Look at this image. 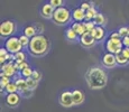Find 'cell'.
I'll return each instance as SVG.
<instances>
[{
	"mask_svg": "<svg viewBox=\"0 0 129 112\" xmlns=\"http://www.w3.org/2000/svg\"><path fill=\"white\" fill-rule=\"evenodd\" d=\"M85 81L92 90H100L105 88L108 82V75L106 71L100 66H92L86 71Z\"/></svg>",
	"mask_w": 129,
	"mask_h": 112,
	"instance_id": "cell-1",
	"label": "cell"
},
{
	"mask_svg": "<svg viewBox=\"0 0 129 112\" xmlns=\"http://www.w3.org/2000/svg\"><path fill=\"white\" fill-rule=\"evenodd\" d=\"M48 49H49V41L46 36L38 34L30 39L28 51L33 56L36 57L44 56L48 52Z\"/></svg>",
	"mask_w": 129,
	"mask_h": 112,
	"instance_id": "cell-2",
	"label": "cell"
},
{
	"mask_svg": "<svg viewBox=\"0 0 129 112\" xmlns=\"http://www.w3.org/2000/svg\"><path fill=\"white\" fill-rule=\"evenodd\" d=\"M72 18V12L69 10L66 7H61V8L55 9L53 15V20L57 25H64L68 24Z\"/></svg>",
	"mask_w": 129,
	"mask_h": 112,
	"instance_id": "cell-3",
	"label": "cell"
},
{
	"mask_svg": "<svg viewBox=\"0 0 129 112\" xmlns=\"http://www.w3.org/2000/svg\"><path fill=\"white\" fill-rule=\"evenodd\" d=\"M5 48L8 51L9 54H14V55L21 52L23 46H21L20 42H19V37L11 36L9 38H7L6 42H5Z\"/></svg>",
	"mask_w": 129,
	"mask_h": 112,
	"instance_id": "cell-4",
	"label": "cell"
},
{
	"mask_svg": "<svg viewBox=\"0 0 129 112\" xmlns=\"http://www.w3.org/2000/svg\"><path fill=\"white\" fill-rule=\"evenodd\" d=\"M122 39L121 38H109L106 43V48L108 53L117 55L122 52Z\"/></svg>",
	"mask_w": 129,
	"mask_h": 112,
	"instance_id": "cell-5",
	"label": "cell"
},
{
	"mask_svg": "<svg viewBox=\"0 0 129 112\" xmlns=\"http://www.w3.org/2000/svg\"><path fill=\"white\" fill-rule=\"evenodd\" d=\"M16 33V24L12 20H5L0 26V34L2 37H11L12 34Z\"/></svg>",
	"mask_w": 129,
	"mask_h": 112,
	"instance_id": "cell-6",
	"label": "cell"
},
{
	"mask_svg": "<svg viewBox=\"0 0 129 112\" xmlns=\"http://www.w3.org/2000/svg\"><path fill=\"white\" fill-rule=\"evenodd\" d=\"M58 102L62 106L65 108H71L72 105H74L73 103V96H72V91H64L61 93L58 98Z\"/></svg>",
	"mask_w": 129,
	"mask_h": 112,
	"instance_id": "cell-7",
	"label": "cell"
},
{
	"mask_svg": "<svg viewBox=\"0 0 129 112\" xmlns=\"http://www.w3.org/2000/svg\"><path fill=\"white\" fill-rule=\"evenodd\" d=\"M79 41H80V44L82 45L83 47H85V48H90V47L94 46V44L96 43V41L93 38L91 33H85L84 35H82V36L79 38Z\"/></svg>",
	"mask_w": 129,
	"mask_h": 112,
	"instance_id": "cell-8",
	"label": "cell"
},
{
	"mask_svg": "<svg viewBox=\"0 0 129 112\" xmlns=\"http://www.w3.org/2000/svg\"><path fill=\"white\" fill-rule=\"evenodd\" d=\"M1 73H4L6 78H10V76L16 75L17 69L15 67V62H8V63L4 64L1 66Z\"/></svg>",
	"mask_w": 129,
	"mask_h": 112,
	"instance_id": "cell-9",
	"label": "cell"
},
{
	"mask_svg": "<svg viewBox=\"0 0 129 112\" xmlns=\"http://www.w3.org/2000/svg\"><path fill=\"white\" fill-rule=\"evenodd\" d=\"M102 65L109 68H112L117 65V59H116V55L110 53H107L102 57Z\"/></svg>",
	"mask_w": 129,
	"mask_h": 112,
	"instance_id": "cell-10",
	"label": "cell"
},
{
	"mask_svg": "<svg viewBox=\"0 0 129 112\" xmlns=\"http://www.w3.org/2000/svg\"><path fill=\"white\" fill-rule=\"evenodd\" d=\"M54 11H55V8H54V7L52 6L49 2H48V4L43 5V6H42V8H41V14H42V16H43L44 18H46V19L53 18Z\"/></svg>",
	"mask_w": 129,
	"mask_h": 112,
	"instance_id": "cell-11",
	"label": "cell"
},
{
	"mask_svg": "<svg viewBox=\"0 0 129 112\" xmlns=\"http://www.w3.org/2000/svg\"><path fill=\"white\" fill-rule=\"evenodd\" d=\"M19 101H20V96L18 95V93H11V94H7L6 96V103L8 106H11V108H15L19 104Z\"/></svg>",
	"mask_w": 129,
	"mask_h": 112,
	"instance_id": "cell-12",
	"label": "cell"
},
{
	"mask_svg": "<svg viewBox=\"0 0 129 112\" xmlns=\"http://www.w3.org/2000/svg\"><path fill=\"white\" fill-rule=\"evenodd\" d=\"M91 35H92L93 38L95 39L96 42L102 41V39L106 37V30L103 29V27H99V26H96L95 28H94L93 30L91 31Z\"/></svg>",
	"mask_w": 129,
	"mask_h": 112,
	"instance_id": "cell-13",
	"label": "cell"
},
{
	"mask_svg": "<svg viewBox=\"0 0 129 112\" xmlns=\"http://www.w3.org/2000/svg\"><path fill=\"white\" fill-rule=\"evenodd\" d=\"M72 96H73L74 105H79V104L84 102V94L80 90H74V91H72Z\"/></svg>",
	"mask_w": 129,
	"mask_h": 112,
	"instance_id": "cell-14",
	"label": "cell"
},
{
	"mask_svg": "<svg viewBox=\"0 0 129 112\" xmlns=\"http://www.w3.org/2000/svg\"><path fill=\"white\" fill-rule=\"evenodd\" d=\"M72 18L78 22L85 20V11L82 10L81 8H75L72 11Z\"/></svg>",
	"mask_w": 129,
	"mask_h": 112,
	"instance_id": "cell-15",
	"label": "cell"
},
{
	"mask_svg": "<svg viewBox=\"0 0 129 112\" xmlns=\"http://www.w3.org/2000/svg\"><path fill=\"white\" fill-rule=\"evenodd\" d=\"M14 82L16 83V85L18 86V90H19V93L20 92L25 91V90L28 89V86H27V82H26V79L21 78V76H17V78H15Z\"/></svg>",
	"mask_w": 129,
	"mask_h": 112,
	"instance_id": "cell-16",
	"label": "cell"
},
{
	"mask_svg": "<svg viewBox=\"0 0 129 112\" xmlns=\"http://www.w3.org/2000/svg\"><path fill=\"white\" fill-rule=\"evenodd\" d=\"M71 28L73 29V30L75 31V33L78 34L80 37L86 33L85 26H84V24H81V22H74V24H72Z\"/></svg>",
	"mask_w": 129,
	"mask_h": 112,
	"instance_id": "cell-17",
	"label": "cell"
},
{
	"mask_svg": "<svg viewBox=\"0 0 129 112\" xmlns=\"http://www.w3.org/2000/svg\"><path fill=\"white\" fill-rule=\"evenodd\" d=\"M24 35L31 39L33 37H35L36 35H38V34H37V29L35 26H27V27H25V29H24Z\"/></svg>",
	"mask_w": 129,
	"mask_h": 112,
	"instance_id": "cell-18",
	"label": "cell"
},
{
	"mask_svg": "<svg viewBox=\"0 0 129 112\" xmlns=\"http://www.w3.org/2000/svg\"><path fill=\"white\" fill-rule=\"evenodd\" d=\"M99 12L96 11V9L94 8V6L92 8H90L88 11H85V21H93V19L96 17Z\"/></svg>",
	"mask_w": 129,
	"mask_h": 112,
	"instance_id": "cell-19",
	"label": "cell"
},
{
	"mask_svg": "<svg viewBox=\"0 0 129 112\" xmlns=\"http://www.w3.org/2000/svg\"><path fill=\"white\" fill-rule=\"evenodd\" d=\"M8 58H9L8 51H7L5 47H1V48H0V64H1V66L8 62Z\"/></svg>",
	"mask_w": 129,
	"mask_h": 112,
	"instance_id": "cell-20",
	"label": "cell"
},
{
	"mask_svg": "<svg viewBox=\"0 0 129 112\" xmlns=\"http://www.w3.org/2000/svg\"><path fill=\"white\" fill-rule=\"evenodd\" d=\"M93 22L95 24V26H99V27H102L103 25L107 24V18L103 16L102 14H98L96 17L93 19Z\"/></svg>",
	"mask_w": 129,
	"mask_h": 112,
	"instance_id": "cell-21",
	"label": "cell"
},
{
	"mask_svg": "<svg viewBox=\"0 0 129 112\" xmlns=\"http://www.w3.org/2000/svg\"><path fill=\"white\" fill-rule=\"evenodd\" d=\"M5 92H6L7 94H11V93H17V92H19V90H18V86L16 85V83L12 81L9 83V85L5 89Z\"/></svg>",
	"mask_w": 129,
	"mask_h": 112,
	"instance_id": "cell-22",
	"label": "cell"
},
{
	"mask_svg": "<svg viewBox=\"0 0 129 112\" xmlns=\"http://www.w3.org/2000/svg\"><path fill=\"white\" fill-rule=\"evenodd\" d=\"M65 36H66V38L69 39V41H76L78 39V36L79 35L75 33V31L73 30V29L71 28H68L66 29V33H65Z\"/></svg>",
	"mask_w": 129,
	"mask_h": 112,
	"instance_id": "cell-23",
	"label": "cell"
},
{
	"mask_svg": "<svg viewBox=\"0 0 129 112\" xmlns=\"http://www.w3.org/2000/svg\"><path fill=\"white\" fill-rule=\"evenodd\" d=\"M14 61L16 62V63H23V62H26V54H25L23 51L19 52V53H17V54H15Z\"/></svg>",
	"mask_w": 129,
	"mask_h": 112,
	"instance_id": "cell-24",
	"label": "cell"
},
{
	"mask_svg": "<svg viewBox=\"0 0 129 112\" xmlns=\"http://www.w3.org/2000/svg\"><path fill=\"white\" fill-rule=\"evenodd\" d=\"M33 72H34V69L31 68L30 66H29V67H27V68H25L24 71L20 72V76H21V78H24V79L31 78V75H33Z\"/></svg>",
	"mask_w": 129,
	"mask_h": 112,
	"instance_id": "cell-25",
	"label": "cell"
},
{
	"mask_svg": "<svg viewBox=\"0 0 129 112\" xmlns=\"http://www.w3.org/2000/svg\"><path fill=\"white\" fill-rule=\"evenodd\" d=\"M116 59H117V64H118V65H126L127 63H129V61L122 55V53L117 54V55H116Z\"/></svg>",
	"mask_w": 129,
	"mask_h": 112,
	"instance_id": "cell-26",
	"label": "cell"
},
{
	"mask_svg": "<svg viewBox=\"0 0 129 112\" xmlns=\"http://www.w3.org/2000/svg\"><path fill=\"white\" fill-rule=\"evenodd\" d=\"M26 82H27V86H28V89L31 90V91H34V90L37 88V85H38V82L35 81V80L31 79V78L26 79Z\"/></svg>",
	"mask_w": 129,
	"mask_h": 112,
	"instance_id": "cell-27",
	"label": "cell"
},
{
	"mask_svg": "<svg viewBox=\"0 0 129 112\" xmlns=\"http://www.w3.org/2000/svg\"><path fill=\"white\" fill-rule=\"evenodd\" d=\"M19 42H20L23 47H29V43H30V38H28L25 35H20L19 36Z\"/></svg>",
	"mask_w": 129,
	"mask_h": 112,
	"instance_id": "cell-28",
	"label": "cell"
},
{
	"mask_svg": "<svg viewBox=\"0 0 129 112\" xmlns=\"http://www.w3.org/2000/svg\"><path fill=\"white\" fill-rule=\"evenodd\" d=\"M10 78H1V80H0V85H1V92L5 91V89L7 88V86L9 85V83H10Z\"/></svg>",
	"mask_w": 129,
	"mask_h": 112,
	"instance_id": "cell-29",
	"label": "cell"
},
{
	"mask_svg": "<svg viewBox=\"0 0 129 112\" xmlns=\"http://www.w3.org/2000/svg\"><path fill=\"white\" fill-rule=\"evenodd\" d=\"M118 34L119 36L121 37V39L125 38V37L129 36V30H128V27H120L118 30Z\"/></svg>",
	"mask_w": 129,
	"mask_h": 112,
	"instance_id": "cell-30",
	"label": "cell"
},
{
	"mask_svg": "<svg viewBox=\"0 0 129 112\" xmlns=\"http://www.w3.org/2000/svg\"><path fill=\"white\" fill-rule=\"evenodd\" d=\"M84 24V26H85V29H86V33H91V31L93 30L94 28H95V24L92 21H85V22H83Z\"/></svg>",
	"mask_w": 129,
	"mask_h": 112,
	"instance_id": "cell-31",
	"label": "cell"
},
{
	"mask_svg": "<svg viewBox=\"0 0 129 112\" xmlns=\"http://www.w3.org/2000/svg\"><path fill=\"white\" fill-rule=\"evenodd\" d=\"M49 4H51L55 9H57V8L63 7L64 1H63V0H51V1H49Z\"/></svg>",
	"mask_w": 129,
	"mask_h": 112,
	"instance_id": "cell-32",
	"label": "cell"
},
{
	"mask_svg": "<svg viewBox=\"0 0 129 112\" xmlns=\"http://www.w3.org/2000/svg\"><path fill=\"white\" fill-rule=\"evenodd\" d=\"M31 79H34L35 81L39 82L42 80V73H41V72H38V71H36V69H34L33 75H31Z\"/></svg>",
	"mask_w": 129,
	"mask_h": 112,
	"instance_id": "cell-33",
	"label": "cell"
},
{
	"mask_svg": "<svg viewBox=\"0 0 129 112\" xmlns=\"http://www.w3.org/2000/svg\"><path fill=\"white\" fill-rule=\"evenodd\" d=\"M92 7H93V4H90V2H82L80 8L82 9V10H84V11H88L89 9L92 8Z\"/></svg>",
	"mask_w": 129,
	"mask_h": 112,
	"instance_id": "cell-34",
	"label": "cell"
},
{
	"mask_svg": "<svg viewBox=\"0 0 129 112\" xmlns=\"http://www.w3.org/2000/svg\"><path fill=\"white\" fill-rule=\"evenodd\" d=\"M31 93H33V91H31V90H29V89H27V90H25V91L20 92V94L24 96V98H29V96L31 95Z\"/></svg>",
	"mask_w": 129,
	"mask_h": 112,
	"instance_id": "cell-35",
	"label": "cell"
},
{
	"mask_svg": "<svg viewBox=\"0 0 129 112\" xmlns=\"http://www.w3.org/2000/svg\"><path fill=\"white\" fill-rule=\"evenodd\" d=\"M122 45L125 46V48H128V47H129V36L122 38Z\"/></svg>",
	"mask_w": 129,
	"mask_h": 112,
	"instance_id": "cell-36",
	"label": "cell"
},
{
	"mask_svg": "<svg viewBox=\"0 0 129 112\" xmlns=\"http://www.w3.org/2000/svg\"><path fill=\"white\" fill-rule=\"evenodd\" d=\"M121 53H122V55L125 56L126 58H127L128 61H129V47H128V48H123Z\"/></svg>",
	"mask_w": 129,
	"mask_h": 112,
	"instance_id": "cell-37",
	"label": "cell"
},
{
	"mask_svg": "<svg viewBox=\"0 0 129 112\" xmlns=\"http://www.w3.org/2000/svg\"><path fill=\"white\" fill-rule=\"evenodd\" d=\"M110 38H121L120 36H119V34H118V31L117 33H112L110 35Z\"/></svg>",
	"mask_w": 129,
	"mask_h": 112,
	"instance_id": "cell-38",
	"label": "cell"
},
{
	"mask_svg": "<svg viewBox=\"0 0 129 112\" xmlns=\"http://www.w3.org/2000/svg\"><path fill=\"white\" fill-rule=\"evenodd\" d=\"M128 30H129V27H128Z\"/></svg>",
	"mask_w": 129,
	"mask_h": 112,
	"instance_id": "cell-39",
	"label": "cell"
}]
</instances>
